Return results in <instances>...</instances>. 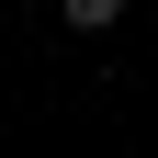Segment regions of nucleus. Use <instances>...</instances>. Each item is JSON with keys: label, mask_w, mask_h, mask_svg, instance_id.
<instances>
[{"label": "nucleus", "mask_w": 158, "mask_h": 158, "mask_svg": "<svg viewBox=\"0 0 158 158\" xmlns=\"http://www.w3.org/2000/svg\"><path fill=\"white\" fill-rule=\"evenodd\" d=\"M113 11H124V0H68V23H79V34H102Z\"/></svg>", "instance_id": "nucleus-1"}]
</instances>
